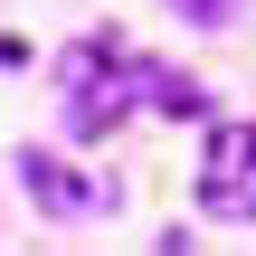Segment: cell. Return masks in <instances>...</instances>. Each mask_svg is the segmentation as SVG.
<instances>
[{"mask_svg": "<svg viewBox=\"0 0 256 256\" xmlns=\"http://www.w3.org/2000/svg\"><path fill=\"white\" fill-rule=\"evenodd\" d=\"M200 200H209V218H256V124H218L209 133Z\"/></svg>", "mask_w": 256, "mask_h": 256, "instance_id": "6da1fadb", "label": "cell"}, {"mask_svg": "<svg viewBox=\"0 0 256 256\" xmlns=\"http://www.w3.org/2000/svg\"><path fill=\"white\" fill-rule=\"evenodd\" d=\"M19 180H28V200H38L48 218H86V209H104V190H95L86 171H66L57 152H19Z\"/></svg>", "mask_w": 256, "mask_h": 256, "instance_id": "7a4b0ae2", "label": "cell"}, {"mask_svg": "<svg viewBox=\"0 0 256 256\" xmlns=\"http://www.w3.org/2000/svg\"><path fill=\"white\" fill-rule=\"evenodd\" d=\"M180 19H200V28H218V19H238V0H171Z\"/></svg>", "mask_w": 256, "mask_h": 256, "instance_id": "3957f363", "label": "cell"}]
</instances>
